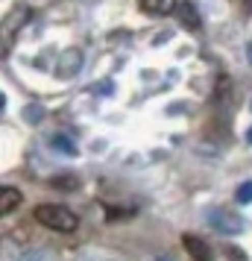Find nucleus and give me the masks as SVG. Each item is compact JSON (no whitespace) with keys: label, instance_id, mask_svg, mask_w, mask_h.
I'll list each match as a JSON object with an SVG mask.
<instances>
[{"label":"nucleus","instance_id":"7ed1b4c3","mask_svg":"<svg viewBox=\"0 0 252 261\" xmlns=\"http://www.w3.org/2000/svg\"><path fill=\"white\" fill-rule=\"evenodd\" d=\"M208 226L220 235H240L243 232V220L238 214L226 212V208H211L208 212Z\"/></svg>","mask_w":252,"mask_h":261},{"label":"nucleus","instance_id":"ddd939ff","mask_svg":"<svg viewBox=\"0 0 252 261\" xmlns=\"http://www.w3.org/2000/svg\"><path fill=\"white\" fill-rule=\"evenodd\" d=\"M3 106H6V97L0 94V109H3Z\"/></svg>","mask_w":252,"mask_h":261},{"label":"nucleus","instance_id":"f03ea898","mask_svg":"<svg viewBox=\"0 0 252 261\" xmlns=\"http://www.w3.org/2000/svg\"><path fill=\"white\" fill-rule=\"evenodd\" d=\"M30 18H33V9H30V6H15L12 12L0 21V59L9 53L15 36H18V30H21Z\"/></svg>","mask_w":252,"mask_h":261},{"label":"nucleus","instance_id":"39448f33","mask_svg":"<svg viewBox=\"0 0 252 261\" xmlns=\"http://www.w3.org/2000/svg\"><path fill=\"white\" fill-rule=\"evenodd\" d=\"M79 68H82V53L71 50V53H65V59H62V65L56 68V73H59L62 80H68V76H73Z\"/></svg>","mask_w":252,"mask_h":261},{"label":"nucleus","instance_id":"9b49d317","mask_svg":"<svg viewBox=\"0 0 252 261\" xmlns=\"http://www.w3.org/2000/svg\"><path fill=\"white\" fill-rule=\"evenodd\" d=\"M41 115H44V112H41V106H30V109H24V118H26V120H38Z\"/></svg>","mask_w":252,"mask_h":261},{"label":"nucleus","instance_id":"4468645a","mask_svg":"<svg viewBox=\"0 0 252 261\" xmlns=\"http://www.w3.org/2000/svg\"><path fill=\"white\" fill-rule=\"evenodd\" d=\"M246 141H249V144H252V129H249V132H246Z\"/></svg>","mask_w":252,"mask_h":261},{"label":"nucleus","instance_id":"0eeeda50","mask_svg":"<svg viewBox=\"0 0 252 261\" xmlns=\"http://www.w3.org/2000/svg\"><path fill=\"white\" fill-rule=\"evenodd\" d=\"M141 9L150 15H170L176 9V0H141Z\"/></svg>","mask_w":252,"mask_h":261},{"label":"nucleus","instance_id":"423d86ee","mask_svg":"<svg viewBox=\"0 0 252 261\" xmlns=\"http://www.w3.org/2000/svg\"><path fill=\"white\" fill-rule=\"evenodd\" d=\"M173 12L179 15V21L185 27H191V30H200V24H203V21H200V15H197V9H193L191 3H179Z\"/></svg>","mask_w":252,"mask_h":261},{"label":"nucleus","instance_id":"1a4fd4ad","mask_svg":"<svg viewBox=\"0 0 252 261\" xmlns=\"http://www.w3.org/2000/svg\"><path fill=\"white\" fill-rule=\"evenodd\" d=\"M50 147L59 150L62 155H76V144H73V138L71 135H65V132H56V135L50 138Z\"/></svg>","mask_w":252,"mask_h":261},{"label":"nucleus","instance_id":"6e6552de","mask_svg":"<svg viewBox=\"0 0 252 261\" xmlns=\"http://www.w3.org/2000/svg\"><path fill=\"white\" fill-rule=\"evenodd\" d=\"M182 241H185V249H188L191 255H197V258H211V249L205 247L203 238H197V235H185Z\"/></svg>","mask_w":252,"mask_h":261},{"label":"nucleus","instance_id":"f8f14e48","mask_svg":"<svg viewBox=\"0 0 252 261\" xmlns=\"http://www.w3.org/2000/svg\"><path fill=\"white\" fill-rule=\"evenodd\" d=\"M56 185H62V188H73V185H79V182H76V176H71V179H59Z\"/></svg>","mask_w":252,"mask_h":261},{"label":"nucleus","instance_id":"9d476101","mask_svg":"<svg viewBox=\"0 0 252 261\" xmlns=\"http://www.w3.org/2000/svg\"><path fill=\"white\" fill-rule=\"evenodd\" d=\"M238 202H240V205H249V202H252V179H249V182H243V185L238 188Z\"/></svg>","mask_w":252,"mask_h":261},{"label":"nucleus","instance_id":"f257e3e1","mask_svg":"<svg viewBox=\"0 0 252 261\" xmlns=\"http://www.w3.org/2000/svg\"><path fill=\"white\" fill-rule=\"evenodd\" d=\"M36 220L41 226H47V229H56V232H76V226H79V217H76L71 208H65V205H53V202L38 205L36 208Z\"/></svg>","mask_w":252,"mask_h":261},{"label":"nucleus","instance_id":"20e7f679","mask_svg":"<svg viewBox=\"0 0 252 261\" xmlns=\"http://www.w3.org/2000/svg\"><path fill=\"white\" fill-rule=\"evenodd\" d=\"M18 205H21V191L9 188V185H0V217L9 214V212H15Z\"/></svg>","mask_w":252,"mask_h":261},{"label":"nucleus","instance_id":"2eb2a0df","mask_svg":"<svg viewBox=\"0 0 252 261\" xmlns=\"http://www.w3.org/2000/svg\"><path fill=\"white\" fill-rule=\"evenodd\" d=\"M249 62H252V44H249Z\"/></svg>","mask_w":252,"mask_h":261}]
</instances>
